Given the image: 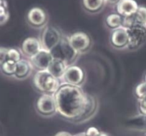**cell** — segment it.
Segmentation results:
<instances>
[{
    "instance_id": "8fae6325",
    "label": "cell",
    "mask_w": 146,
    "mask_h": 136,
    "mask_svg": "<svg viewBox=\"0 0 146 136\" xmlns=\"http://www.w3.org/2000/svg\"><path fill=\"white\" fill-rule=\"evenodd\" d=\"M47 16L42 9L34 7L27 14V22L31 26L35 29L44 28L47 24Z\"/></svg>"
},
{
    "instance_id": "5b68a950",
    "label": "cell",
    "mask_w": 146,
    "mask_h": 136,
    "mask_svg": "<svg viewBox=\"0 0 146 136\" xmlns=\"http://www.w3.org/2000/svg\"><path fill=\"white\" fill-rule=\"evenodd\" d=\"M127 29L129 43L127 49L130 51H135L146 43V26L136 24Z\"/></svg>"
},
{
    "instance_id": "f546056e",
    "label": "cell",
    "mask_w": 146,
    "mask_h": 136,
    "mask_svg": "<svg viewBox=\"0 0 146 136\" xmlns=\"http://www.w3.org/2000/svg\"><path fill=\"white\" fill-rule=\"evenodd\" d=\"M100 136H109V135H108L106 133H104V132H101Z\"/></svg>"
},
{
    "instance_id": "484cf974",
    "label": "cell",
    "mask_w": 146,
    "mask_h": 136,
    "mask_svg": "<svg viewBox=\"0 0 146 136\" xmlns=\"http://www.w3.org/2000/svg\"><path fill=\"white\" fill-rule=\"evenodd\" d=\"M8 49L0 47V67L7 61V55Z\"/></svg>"
},
{
    "instance_id": "7402d4cb",
    "label": "cell",
    "mask_w": 146,
    "mask_h": 136,
    "mask_svg": "<svg viewBox=\"0 0 146 136\" xmlns=\"http://www.w3.org/2000/svg\"><path fill=\"white\" fill-rule=\"evenodd\" d=\"M4 2V1L0 0V25L5 24L9 19V13Z\"/></svg>"
},
{
    "instance_id": "cb8c5ba5",
    "label": "cell",
    "mask_w": 146,
    "mask_h": 136,
    "mask_svg": "<svg viewBox=\"0 0 146 136\" xmlns=\"http://www.w3.org/2000/svg\"><path fill=\"white\" fill-rule=\"evenodd\" d=\"M138 110L142 116H146V95L138 100Z\"/></svg>"
},
{
    "instance_id": "277c9868",
    "label": "cell",
    "mask_w": 146,
    "mask_h": 136,
    "mask_svg": "<svg viewBox=\"0 0 146 136\" xmlns=\"http://www.w3.org/2000/svg\"><path fill=\"white\" fill-rule=\"evenodd\" d=\"M62 34L57 28L53 26H45L42 32V47L44 49L51 51L62 39Z\"/></svg>"
},
{
    "instance_id": "ac0fdd59",
    "label": "cell",
    "mask_w": 146,
    "mask_h": 136,
    "mask_svg": "<svg viewBox=\"0 0 146 136\" xmlns=\"http://www.w3.org/2000/svg\"><path fill=\"white\" fill-rule=\"evenodd\" d=\"M123 16L117 13L110 14L105 19V24L109 29L115 30L123 26Z\"/></svg>"
},
{
    "instance_id": "d6986e66",
    "label": "cell",
    "mask_w": 146,
    "mask_h": 136,
    "mask_svg": "<svg viewBox=\"0 0 146 136\" xmlns=\"http://www.w3.org/2000/svg\"><path fill=\"white\" fill-rule=\"evenodd\" d=\"M133 16L135 25L140 24L146 26V7H139L137 12Z\"/></svg>"
},
{
    "instance_id": "ffe728a7",
    "label": "cell",
    "mask_w": 146,
    "mask_h": 136,
    "mask_svg": "<svg viewBox=\"0 0 146 136\" xmlns=\"http://www.w3.org/2000/svg\"><path fill=\"white\" fill-rule=\"evenodd\" d=\"M16 66L17 63L14 61L7 60L5 63L1 66L2 71L7 76H14L16 71Z\"/></svg>"
},
{
    "instance_id": "7a4b0ae2",
    "label": "cell",
    "mask_w": 146,
    "mask_h": 136,
    "mask_svg": "<svg viewBox=\"0 0 146 136\" xmlns=\"http://www.w3.org/2000/svg\"><path fill=\"white\" fill-rule=\"evenodd\" d=\"M35 88L42 94L54 95L61 85V81L53 76L48 71H36L34 76Z\"/></svg>"
},
{
    "instance_id": "9c48e42d",
    "label": "cell",
    "mask_w": 146,
    "mask_h": 136,
    "mask_svg": "<svg viewBox=\"0 0 146 136\" xmlns=\"http://www.w3.org/2000/svg\"><path fill=\"white\" fill-rule=\"evenodd\" d=\"M29 59L33 69H35L36 71H47L54 58L50 51L42 49L36 55Z\"/></svg>"
},
{
    "instance_id": "d4e9b609",
    "label": "cell",
    "mask_w": 146,
    "mask_h": 136,
    "mask_svg": "<svg viewBox=\"0 0 146 136\" xmlns=\"http://www.w3.org/2000/svg\"><path fill=\"white\" fill-rule=\"evenodd\" d=\"M100 130L96 127H90L85 131V136H100Z\"/></svg>"
},
{
    "instance_id": "603a6c76",
    "label": "cell",
    "mask_w": 146,
    "mask_h": 136,
    "mask_svg": "<svg viewBox=\"0 0 146 136\" xmlns=\"http://www.w3.org/2000/svg\"><path fill=\"white\" fill-rule=\"evenodd\" d=\"M135 93L137 100L142 99L146 95V83L142 82L136 86Z\"/></svg>"
},
{
    "instance_id": "4fadbf2b",
    "label": "cell",
    "mask_w": 146,
    "mask_h": 136,
    "mask_svg": "<svg viewBox=\"0 0 146 136\" xmlns=\"http://www.w3.org/2000/svg\"><path fill=\"white\" fill-rule=\"evenodd\" d=\"M42 49L41 42L37 38L28 37L22 42V53L29 58L36 55Z\"/></svg>"
},
{
    "instance_id": "9a60e30c",
    "label": "cell",
    "mask_w": 146,
    "mask_h": 136,
    "mask_svg": "<svg viewBox=\"0 0 146 136\" xmlns=\"http://www.w3.org/2000/svg\"><path fill=\"white\" fill-rule=\"evenodd\" d=\"M33 70L30 61L26 59H21L17 63L16 71L14 77L18 80H24L31 75Z\"/></svg>"
},
{
    "instance_id": "8992f818",
    "label": "cell",
    "mask_w": 146,
    "mask_h": 136,
    "mask_svg": "<svg viewBox=\"0 0 146 136\" xmlns=\"http://www.w3.org/2000/svg\"><path fill=\"white\" fill-rule=\"evenodd\" d=\"M36 110L44 117H50L57 113L54 95H42L36 102Z\"/></svg>"
},
{
    "instance_id": "4dcf8cb0",
    "label": "cell",
    "mask_w": 146,
    "mask_h": 136,
    "mask_svg": "<svg viewBox=\"0 0 146 136\" xmlns=\"http://www.w3.org/2000/svg\"><path fill=\"white\" fill-rule=\"evenodd\" d=\"M144 82L146 83V74H145V81H144Z\"/></svg>"
},
{
    "instance_id": "30bf717a",
    "label": "cell",
    "mask_w": 146,
    "mask_h": 136,
    "mask_svg": "<svg viewBox=\"0 0 146 136\" xmlns=\"http://www.w3.org/2000/svg\"><path fill=\"white\" fill-rule=\"evenodd\" d=\"M110 43L117 49H127L129 43V36L127 29L124 27H120L112 31L110 35Z\"/></svg>"
},
{
    "instance_id": "44dd1931",
    "label": "cell",
    "mask_w": 146,
    "mask_h": 136,
    "mask_svg": "<svg viewBox=\"0 0 146 136\" xmlns=\"http://www.w3.org/2000/svg\"><path fill=\"white\" fill-rule=\"evenodd\" d=\"M22 51H19L17 49H8L7 55V60L14 61L17 63L22 58Z\"/></svg>"
},
{
    "instance_id": "2e32d148",
    "label": "cell",
    "mask_w": 146,
    "mask_h": 136,
    "mask_svg": "<svg viewBox=\"0 0 146 136\" xmlns=\"http://www.w3.org/2000/svg\"><path fill=\"white\" fill-rule=\"evenodd\" d=\"M67 68V66L63 62L62 60L54 58L50 64L47 71L52 74L56 78L61 81L63 78L66 69Z\"/></svg>"
},
{
    "instance_id": "6da1fadb",
    "label": "cell",
    "mask_w": 146,
    "mask_h": 136,
    "mask_svg": "<svg viewBox=\"0 0 146 136\" xmlns=\"http://www.w3.org/2000/svg\"><path fill=\"white\" fill-rule=\"evenodd\" d=\"M57 113L70 122L81 116L87 104V93L80 86L61 83L54 94Z\"/></svg>"
},
{
    "instance_id": "52a82bcc",
    "label": "cell",
    "mask_w": 146,
    "mask_h": 136,
    "mask_svg": "<svg viewBox=\"0 0 146 136\" xmlns=\"http://www.w3.org/2000/svg\"><path fill=\"white\" fill-rule=\"evenodd\" d=\"M85 73L84 70L78 66L72 65L66 69L62 79V83L81 87L85 82Z\"/></svg>"
},
{
    "instance_id": "7c38bea8",
    "label": "cell",
    "mask_w": 146,
    "mask_h": 136,
    "mask_svg": "<svg viewBox=\"0 0 146 136\" xmlns=\"http://www.w3.org/2000/svg\"><path fill=\"white\" fill-rule=\"evenodd\" d=\"M98 103L94 96L87 93V104L83 113L80 118L73 122L75 123H82L92 118L97 113Z\"/></svg>"
},
{
    "instance_id": "4316f807",
    "label": "cell",
    "mask_w": 146,
    "mask_h": 136,
    "mask_svg": "<svg viewBox=\"0 0 146 136\" xmlns=\"http://www.w3.org/2000/svg\"><path fill=\"white\" fill-rule=\"evenodd\" d=\"M105 5H110V6H116L121 0H104Z\"/></svg>"
},
{
    "instance_id": "83f0119b",
    "label": "cell",
    "mask_w": 146,
    "mask_h": 136,
    "mask_svg": "<svg viewBox=\"0 0 146 136\" xmlns=\"http://www.w3.org/2000/svg\"><path fill=\"white\" fill-rule=\"evenodd\" d=\"M54 136H74V135L70 134V133H68V132L62 131V132H59V133H57Z\"/></svg>"
},
{
    "instance_id": "5bb4252c",
    "label": "cell",
    "mask_w": 146,
    "mask_h": 136,
    "mask_svg": "<svg viewBox=\"0 0 146 136\" xmlns=\"http://www.w3.org/2000/svg\"><path fill=\"white\" fill-rule=\"evenodd\" d=\"M138 7V5L135 0H121L116 5V10L118 14L125 17L134 14Z\"/></svg>"
},
{
    "instance_id": "3957f363",
    "label": "cell",
    "mask_w": 146,
    "mask_h": 136,
    "mask_svg": "<svg viewBox=\"0 0 146 136\" xmlns=\"http://www.w3.org/2000/svg\"><path fill=\"white\" fill-rule=\"evenodd\" d=\"M51 54L53 58L62 60L67 67L74 65L80 54L71 47L68 37L62 36L60 43L52 50Z\"/></svg>"
},
{
    "instance_id": "ba28073f",
    "label": "cell",
    "mask_w": 146,
    "mask_h": 136,
    "mask_svg": "<svg viewBox=\"0 0 146 136\" xmlns=\"http://www.w3.org/2000/svg\"><path fill=\"white\" fill-rule=\"evenodd\" d=\"M68 40L71 47L79 54L87 52L91 48V39L85 32H75L69 36Z\"/></svg>"
},
{
    "instance_id": "1f68e13d",
    "label": "cell",
    "mask_w": 146,
    "mask_h": 136,
    "mask_svg": "<svg viewBox=\"0 0 146 136\" xmlns=\"http://www.w3.org/2000/svg\"><path fill=\"white\" fill-rule=\"evenodd\" d=\"M143 136H146V133H145V134L144 135H143Z\"/></svg>"
},
{
    "instance_id": "d6a6232c",
    "label": "cell",
    "mask_w": 146,
    "mask_h": 136,
    "mask_svg": "<svg viewBox=\"0 0 146 136\" xmlns=\"http://www.w3.org/2000/svg\"><path fill=\"white\" fill-rule=\"evenodd\" d=\"M145 121H146V116H145Z\"/></svg>"
},
{
    "instance_id": "e0dca14e",
    "label": "cell",
    "mask_w": 146,
    "mask_h": 136,
    "mask_svg": "<svg viewBox=\"0 0 146 136\" xmlns=\"http://www.w3.org/2000/svg\"><path fill=\"white\" fill-rule=\"evenodd\" d=\"M82 5L86 11L90 13H97L103 8L104 0H82Z\"/></svg>"
},
{
    "instance_id": "f1b7e54d",
    "label": "cell",
    "mask_w": 146,
    "mask_h": 136,
    "mask_svg": "<svg viewBox=\"0 0 146 136\" xmlns=\"http://www.w3.org/2000/svg\"><path fill=\"white\" fill-rule=\"evenodd\" d=\"M74 136H85V132H84V133H79V134L75 135H74Z\"/></svg>"
}]
</instances>
